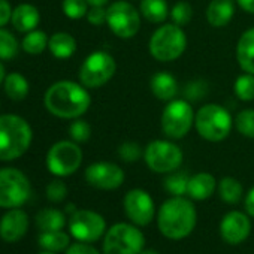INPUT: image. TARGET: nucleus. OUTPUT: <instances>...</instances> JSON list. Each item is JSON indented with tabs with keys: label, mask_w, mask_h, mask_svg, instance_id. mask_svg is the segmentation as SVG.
<instances>
[{
	"label": "nucleus",
	"mask_w": 254,
	"mask_h": 254,
	"mask_svg": "<svg viewBox=\"0 0 254 254\" xmlns=\"http://www.w3.org/2000/svg\"><path fill=\"white\" fill-rule=\"evenodd\" d=\"M69 242H70L69 236L62 230L42 232L39 235V245L45 251H53V253L63 251L69 247Z\"/></svg>",
	"instance_id": "nucleus-28"
},
{
	"label": "nucleus",
	"mask_w": 254,
	"mask_h": 254,
	"mask_svg": "<svg viewBox=\"0 0 254 254\" xmlns=\"http://www.w3.org/2000/svg\"><path fill=\"white\" fill-rule=\"evenodd\" d=\"M190 177L186 172H169V175L163 180L165 190L172 196H184L187 194Z\"/></svg>",
	"instance_id": "nucleus-30"
},
{
	"label": "nucleus",
	"mask_w": 254,
	"mask_h": 254,
	"mask_svg": "<svg viewBox=\"0 0 254 254\" xmlns=\"http://www.w3.org/2000/svg\"><path fill=\"white\" fill-rule=\"evenodd\" d=\"M197 214L193 202L184 196H172L165 200L157 212V226L165 238L180 241L196 227Z\"/></svg>",
	"instance_id": "nucleus-2"
},
{
	"label": "nucleus",
	"mask_w": 254,
	"mask_h": 254,
	"mask_svg": "<svg viewBox=\"0 0 254 254\" xmlns=\"http://www.w3.org/2000/svg\"><path fill=\"white\" fill-rule=\"evenodd\" d=\"M106 229L105 218L91 209H78L69 218L70 235L81 242L97 241Z\"/></svg>",
	"instance_id": "nucleus-13"
},
{
	"label": "nucleus",
	"mask_w": 254,
	"mask_h": 254,
	"mask_svg": "<svg viewBox=\"0 0 254 254\" xmlns=\"http://www.w3.org/2000/svg\"><path fill=\"white\" fill-rule=\"evenodd\" d=\"M69 136L76 144L87 142L91 136V126L85 120L75 118L69 126Z\"/></svg>",
	"instance_id": "nucleus-36"
},
{
	"label": "nucleus",
	"mask_w": 254,
	"mask_h": 254,
	"mask_svg": "<svg viewBox=\"0 0 254 254\" xmlns=\"http://www.w3.org/2000/svg\"><path fill=\"white\" fill-rule=\"evenodd\" d=\"M217 189V181L214 175L208 172H199L189 180L187 194L193 200H206L209 199Z\"/></svg>",
	"instance_id": "nucleus-20"
},
{
	"label": "nucleus",
	"mask_w": 254,
	"mask_h": 254,
	"mask_svg": "<svg viewBox=\"0 0 254 254\" xmlns=\"http://www.w3.org/2000/svg\"><path fill=\"white\" fill-rule=\"evenodd\" d=\"M144 245L145 238L135 224L117 223L105 233L103 254H139Z\"/></svg>",
	"instance_id": "nucleus-7"
},
{
	"label": "nucleus",
	"mask_w": 254,
	"mask_h": 254,
	"mask_svg": "<svg viewBox=\"0 0 254 254\" xmlns=\"http://www.w3.org/2000/svg\"><path fill=\"white\" fill-rule=\"evenodd\" d=\"M12 18V9L8 0H0V27H3L11 21Z\"/></svg>",
	"instance_id": "nucleus-41"
},
{
	"label": "nucleus",
	"mask_w": 254,
	"mask_h": 254,
	"mask_svg": "<svg viewBox=\"0 0 254 254\" xmlns=\"http://www.w3.org/2000/svg\"><path fill=\"white\" fill-rule=\"evenodd\" d=\"M218 194L224 203L235 205L242 199L244 189L242 184L233 177H224L218 183Z\"/></svg>",
	"instance_id": "nucleus-27"
},
{
	"label": "nucleus",
	"mask_w": 254,
	"mask_h": 254,
	"mask_svg": "<svg viewBox=\"0 0 254 254\" xmlns=\"http://www.w3.org/2000/svg\"><path fill=\"white\" fill-rule=\"evenodd\" d=\"M66 254H100L94 247L88 245L87 242H78L67 248Z\"/></svg>",
	"instance_id": "nucleus-40"
},
{
	"label": "nucleus",
	"mask_w": 254,
	"mask_h": 254,
	"mask_svg": "<svg viewBox=\"0 0 254 254\" xmlns=\"http://www.w3.org/2000/svg\"><path fill=\"white\" fill-rule=\"evenodd\" d=\"M250 232H251V221L248 215L241 211L227 212L220 223L221 238L230 245L244 242L248 238Z\"/></svg>",
	"instance_id": "nucleus-16"
},
{
	"label": "nucleus",
	"mask_w": 254,
	"mask_h": 254,
	"mask_svg": "<svg viewBox=\"0 0 254 254\" xmlns=\"http://www.w3.org/2000/svg\"><path fill=\"white\" fill-rule=\"evenodd\" d=\"M194 111L191 103L186 99H174L166 102L162 112V132L168 139L186 138L194 126Z\"/></svg>",
	"instance_id": "nucleus-6"
},
{
	"label": "nucleus",
	"mask_w": 254,
	"mask_h": 254,
	"mask_svg": "<svg viewBox=\"0 0 254 254\" xmlns=\"http://www.w3.org/2000/svg\"><path fill=\"white\" fill-rule=\"evenodd\" d=\"M171 20L174 24L184 27L187 24H190L191 18H193V6L189 2H177L172 8H171V14H169Z\"/></svg>",
	"instance_id": "nucleus-34"
},
{
	"label": "nucleus",
	"mask_w": 254,
	"mask_h": 254,
	"mask_svg": "<svg viewBox=\"0 0 254 254\" xmlns=\"http://www.w3.org/2000/svg\"><path fill=\"white\" fill-rule=\"evenodd\" d=\"M245 211L248 212V215L254 217V187H251L245 196Z\"/></svg>",
	"instance_id": "nucleus-42"
},
{
	"label": "nucleus",
	"mask_w": 254,
	"mask_h": 254,
	"mask_svg": "<svg viewBox=\"0 0 254 254\" xmlns=\"http://www.w3.org/2000/svg\"><path fill=\"white\" fill-rule=\"evenodd\" d=\"M235 15V0H211L206 8V21L211 27H226Z\"/></svg>",
	"instance_id": "nucleus-19"
},
{
	"label": "nucleus",
	"mask_w": 254,
	"mask_h": 254,
	"mask_svg": "<svg viewBox=\"0 0 254 254\" xmlns=\"http://www.w3.org/2000/svg\"><path fill=\"white\" fill-rule=\"evenodd\" d=\"M139 12L147 21L153 24H162L168 20L171 9L166 0H141Z\"/></svg>",
	"instance_id": "nucleus-24"
},
{
	"label": "nucleus",
	"mask_w": 254,
	"mask_h": 254,
	"mask_svg": "<svg viewBox=\"0 0 254 254\" xmlns=\"http://www.w3.org/2000/svg\"><path fill=\"white\" fill-rule=\"evenodd\" d=\"M48 41H50V38L47 36L45 32L35 29L23 38L21 48L27 54L38 56V54H42L45 51V48L48 47Z\"/></svg>",
	"instance_id": "nucleus-29"
},
{
	"label": "nucleus",
	"mask_w": 254,
	"mask_h": 254,
	"mask_svg": "<svg viewBox=\"0 0 254 254\" xmlns=\"http://www.w3.org/2000/svg\"><path fill=\"white\" fill-rule=\"evenodd\" d=\"M141 12L126 0H117L106 8V26L120 39H132L141 29Z\"/></svg>",
	"instance_id": "nucleus-9"
},
{
	"label": "nucleus",
	"mask_w": 254,
	"mask_h": 254,
	"mask_svg": "<svg viewBox=\"0 0 254 254\" xmlns=\"http://www.w3.org/2000/svg\"><path fill=\"white\" fill-rule=\"evenodd\" d=\"M64 224H66V217L60 209L45 208L36 214V226L41 229V232L62 230Z\"/></svg>",
	"instance_id": "nucleus-25"
},
{
	"label": "nucleus",
	"mask_w": 254,
	"mask_h": 254,
	"mask_svg": "<svg viewBox=\"0 0 254 254\" xmlns=\"http://www.w3.org/2000/svg\"><path fill=\"white\" fill-rule=\"evenodd\" d=\"M29 229V217L18 208H11L0 220V238L6 242L20 241Z\"/></svg>",
	"instance_id": "nucleus-17"
},
{
	"label": "nucleus",
	"mask_w": 254,
	"mask_h": 254,
	"mask_svg": "<svg viewBox=\"0 0 254 254\" xmlns=\"http://www.w3.org/2000/svg\"><path fill=\"white\" fill-rule=\"evenodd\" d=\"M88 6L87 0H63L62 3L63 14L70 20H81L87 17Z\"/></svg>",
	"instance_id": "nucleus-35"
},
{
	"label": "nucleus",
	"mask_w": 254,
	"mask_h": 254,
	"mask_svg": "<svg viewBox=\"0 0 254 254\" xmlns=\"http://www.w3.org/2000/svg\"><path fill=\"white\" fill-rule=\"evenodd\" d=\"M44 103L53 115L64 120H75L88 111L91 97L88 88H85L81 82L78 84L64 79L54 82L47 90Z\"/></svg>",
	"instance_id": "nucleus-1"
},
{
	"label": "nucleus",
	"mask_w": 254,
	"mask_h": 254,
	"mask_svg": "<svg viewBox=\"0 0 254 254\" xmlns=\"http://www.w3.org/2000/svg\"><path fill=\"white\" fill-rule=\"evenodd\" d=\"M236 62L245 73L254 75V27L245 30L238 39Z\"/></svg>",
	"instance_id": "nucleus-21"
},
{
	"label": "nucleus",
	"mask_w": 254,
	"mask_h": 254,
	"mask_svg": "<svg viewBox=\"0 0 254 254\" xmlns=\"http://www.w3.org/2000/svg\"><path fill=\"white\" fill-rule=\"evenodd\" d=\"M67 196V187L62 180H54L47 186V197L51 202H62Z\"/></svg>",
	"instance_id": "nucleus-38"
},
{
	"label": "nucleus",
	"mask_w": 254,
	"mask_h": 254,
	"mask_svg": "<svg viewBox=\"0 0 254 254\" xmlns=\"http://www.w3.org/2000/svg\"><path fill=\"white\" fill-rule=\"evenodd\" d=\"M233 127L230 112L217 103H206L194 114V129L197 135L208 142L224 141Z\"/></svg>",
	"instance_id": "nucleus-4"
},
{
	"label": "nucleus",
	"mask_w": 254,
	"mask_h": 254,
	"mask_svg": "<svg viewBox=\"0 0 254 254\" xmlns=\"http://www.w3.org/2000/svg\"><path fill=\"white\" fill-rule=\"evenodd\" d=\"M18 54V41L17 38L0 27V60H11Z\"/></svg>",
	"instance_id": "nucleus-33"
},
{
	"label": "nucleus",
	"mask_w": 254,
	"mask_h": 254,
	"mask_svg": "<svg viewBox=\"0 0 254 254\" xmlns=\"http://www.w3.org/2000/svg\"><path fill=\"white\" fill-rule=\"evenodd\" d=\"M115 72V59L106 51H94L84 59L78 76L85 88H100L112 79Z\"/></svg>",
	"instance_id": "nucleus-8"
},
{
	"label": "nucleus",
	"mask_w": 254,
	"mask_h": 254,
	"mask_svg": "<svg viewBox=\"0 0 254 254\" xmlns=\"http://www.w3.org/2000/svg\"><path fill=\"white\" fill-rule=\"evenodd\" d=\"M85 181L99 190H117L124 183V171L112 162H94L85 169Z\"/></svg>",
	"instance_id": "nucleus-15"
},
{
	"label": "nucleus",
	"mask_w": 254,
	"mask_h": 254,
	"mask_svg": "<svg viewBox=\"0 0 254 254\" xmlns=\"http://www.w3.org/2000/svg\"><path fill=\"white\" fill-rule=\"evenodd\" d=\"M87 3L90 6H106L109 3V0H87Z\"/></svg>",
	"instance_id": "nucleus-44"
},
{
	"label": "nucleus",
	"mask_w": 254,
	"mask_h": 254,
	"mask_svg": "<svg viewBox=\"0 0 254 254\" xmlns=\"http://www.w3.org/2000/svg\"><path fill=\"white\" fill-rule=\"evenodd\" d=\"M183 159V150L169 139H154L144 150V160L156 174H169L177 171L181 166Z\"/></svg>",
	"instance_id": "nucleus-10"
},
{
	"label": "nucleus",
	"mask_w": 254,
	"mask_h": 254,
	"mask_svg": "<svg viewBox=\"0 0 254 254\" xmlns=\"http://www.w3.org/2000/svg\"><path fill=\"white\" fill-rule=\"evenodd\" d=\"M12 26L21 33H29L35 30L41 21V14L38 8L29 3H21L12 11Z\"/></svg>",
	"instance_id": "nucleus-22"
},
{
	"label": "nucleus",
	"mask_w": 254,
	"mask_h": 254,
	"mask_svg": "<svg viewBox=\"0 0 254 254\" xmlns=\"http://www.w3.org/2000/svg\"><path fill=\"white\" fill-rule=\"evenodd\" d=\"M235 2L244 12L254 15V0H235Z\"/></svg>",
	"instance_id": "nucleus-43"
},
{
	"label": "nucleus",
	"mask_w": 254,
	"mask_h": 254,
	"mask_svg": "<svg viewBox=\"0 0 254 254\" xmlns=\"http://www.w3.org/2000/svg\"><path fill=\"white\" fill-rule=\"evenodd\" d=\"M39 254H56V253H53V251H42V253H39Z\"/></svg>",
	"instance_id": "nucleus-47"
},
{
	"label": "nucleus",
	"mask_w": 254,
	"mask_h": 254,
	"mask_svg": "<svg viewBox=\"0 0 254 254\" xmlns=\"http://www.w3.org/2000/svg\"><path fill=\"white\" fill-rule=\"evenodd\" d=\"M187 48V35L183 27L171 23L154 30L150 38L148 50L153 59L162 63L178 60Z\"/></svg>",
	"instance_id": "nucleus-5"
},
{
	"label": "nucleus",
	"mask_w": 254,
	"mask_h": 254,
	"mask_svg": "<svg viewBox=\"0 0 254 254\" xmlns=\"http://www.w3.org/2000/svg\"><path fill=\"white\" fill-rule=\"evenodd\" d=\"M32 193L29 178L15 168L0 169V208H18Z\"/></svg>",
	"instance_id": "nucleus-11"
},
{
	"label": "nucleus",
	"mask_w": 254,
	"mask_h": 254,
	"mask_svg": "<svg viewBox=\"0 0 254 254\" xmlns=\"http://www.w3.org/2000/svg\"><path fill=\"white\" fill-rule=\"evenodd\" d=\"M233 126L242 136L254 139V109L247 108L239 111L233 118Z\"/></svg>",
	"instance_id": "nucleus-31"
},
{
	"label": "nucleus",
	"mask_w": 254,
	"mask_h": 254,
	"mask_svg": "<svg viewBox=\"0 0 254 254\" xmlns=\"http://www.w3.org/2000/svg\"><path fill=\"white\" fill-rule=\"evenodd\" d=\"M139 254H160V253H157V251H154V250H142Z\"/></svg>",
	"instance_id": "nucleus-46"
},
{
	"label": "nucleus",
	"mask_w": 254,
	"mask_h": 254,
	"mask_svg": "<svg viewBox=\"0 0 254 254\" xmlns=\"http://www.w3.org/2000/svg\"><path fill=\"white\" fill-rule=\"evenodd\" d=\"M124 211L129 220L136 226H148L156 215V205L148 191L142 189H132L126 193Z\"/></svg>",
	"instance_id": "nucleus-14"
},
{
	"label": "nucleus",
	"mask_w": 254,
	"mask_h": 254,
	"mask_svg": "<svg viewBox=\"0 0 254 254\" xmlns=\"http://www.w3.org/2000/svg\"><path fill=\"white\" fill-rule=\"evenodd\" d=\"M117 153H118V157L126 163H133V162H138L141 157H144L142 147L133 141H126V142L120 144Z\"/></svg>",
	"instance_id": "nucleus-37"
},
{
	"label": "nucleus",
	"mask_w": 254,
	"mask_h": 254,
	"mask_svg": "<svg viewBox=\"0 0 254 254\" xmlns=\"http://www.w3.org/2000/svg\"><path fill=\"white\" fill-rule=\"evenodd\" d=\"M48 50L50 53L60 60L69 59L75 54L76 51V41L72 35L66 32H59L54 33L50 41H48Z\"/></svg>",
	"instance_id": "nucleus-23"
},
{
	"label": "nucleus",
	"mask_w": 254,
	"mask_h": 254,
	"mask_svg": "<svg viewBox=\"0 0 254 254\" xmlns=\"http://www.w3.org/2000/svg\"><path fill=\"white\" fill-rule=\"evenodd\" d=\"M33 132L30 124L20 115L0 117V160L11 162L21 157L30 147Z\"/></svg>",
	"instance_id": "nucleus-3"
},
{
	"label": "nucleus",
	"mask_w": 254,
	"mask_h": 254,
	"mask_svg": "<svg viewBox=\"0 0 254 254\" xmlns=\"http://www.w3.org/2000/svg\"><path fill=\"white\" fill-rule=\"evenodd\" d=\"M235 96L242 102H251L254 100V75L251 73H242L235 79L233 84Z\"/></svg>",
	"instance_id": "nucleus-32"
},
{
	"label": "nucleus",
	"mask_w": 254,
	"mask_h": 254,
	"mask_svg": "<svg viewBox=\"0 0 254 254\" xmlns=\"http://www.w3.org/2000/svg\"><path fill=\"white\" fill-rule=\"evenodd\" d=\"M150 88L154 97L162 102H171L177 99L180 93V84L177 78L168 70L156 72L150 79Z\"/></svg>",
	"instance_id": "nucleus-18"
},
{
	"label": "nucleus",
	"mask_w": 254,
	"mask_h": 254,
	"mask_svg": "<svg viewBox=\"0 0 254 254\" xmlns=\"http://www.w3.org/2000/svg\"><path fill=\"white\" fill-rule=\"evenodd\" d=\"M82 163V150L73 141L56 142L47 154V168L56 177L75 174Z\"/></svg>",
	"instance_id": "nucleus-12"
},
{
	"label": "nucleus",
	"mask_w": 254,
	"mask_h": 254,
	"mask_svg": "<svg viewBox=\"0 0 254 254\" xmlns=\"http://www.w3.org/2000/svg\"><path fill=\"white\" fill-rule=\"evenodd\" d=\"M87 21L96 27L106 24V8L105 6H91L87 12Z\"/></svg>",
	"instance_id": "nucleus-39"
},
{
	"label": "nucleus",
	"mask_w": 254,
	"mask_h": 254,
	"mask_svg": "<svg viewBox=\"0 0 254 254\" xmlns=\"http://www.w3.org/2000/svg\"><path fill=\"white\" fill-rule=\"evenodd\" d=\"M3 85H5V93L12 100H24L29 94V81L18 72H12L6 75Z\"/></svg>",
	"instance_id": "nucleus-26"
},
{
	"label": "nucleus",
	"mask_w": 254,
	"mask_h": 254,
	"mask_svg": "<svg viewBox=\"0 0 254 254\" xmlns=\"http://www.w3.org/2000/svg\"><path fill=\"white\" fill-rule=\"evenodd\" d=\"M6 72H5V66L0 63V84H2L3 81H5V78H6V75H5Z\"/></svg>",
	"instance_id": "nucleus-45"
}]
</instances>
